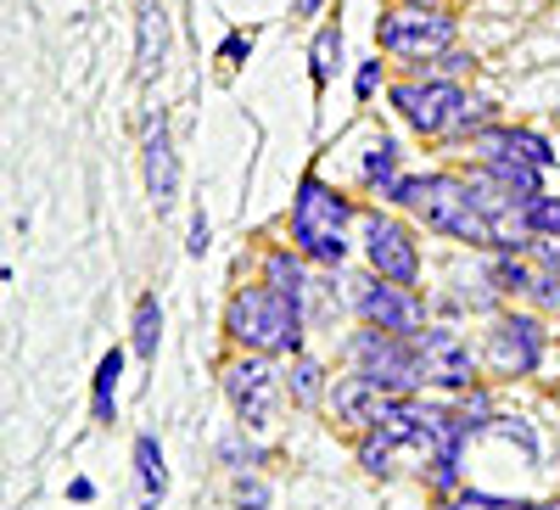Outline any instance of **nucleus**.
Masks as SVG:
<instances>
[{"mask_svg":"<svg viewBox=\"0 0 560 510\" xmlns=\"http://www.w3.org/2000/svg\"><path fill=\"white\" fill-rule=\"evenodd\" d=\"M387 202L398 208H415L420 224L438 230V236H454V242H471V247H493V224L488 213L471 202V185L465 174H415V179H398Z\"/></svg>","mask_w":560,"mask_h":510,"instance_id":"obj_1","label":"nucleus"},{"mask_svg":"<svg viewBox=\"0 0 560 510\" xmlns=\"http://www.w3.org/2000/svg\"><path fill=\"white\" fill-rule=\"evenodd\" d=\"M224 332L247 353H303V303L264 287H242L224 309Z\"/></svg>","mask_w":560,"mask_h":510,"instance_id":"obj_2","label":"nucleus"},{"mask_svg":"<svg viewBox=\"0 0 560 510\" xmlns=\"http://www.w3.org/2000/svg\"><path fill=\"white\" fill-rule=\"evenodd\" d=\"M348 219H353V202L325 185L319 174H303L298 179V197H292V247L325 269H337L348 258Z\"/></svg>","mask_w":560,"mask_h":510,"instance_id":"obj_3","label":"nucleus"},{"mask_svg":"<svg viewBox=\"0 0 560 510\" xmlns=\"http://www.w3.org/2000/svg\"><path fill=\"white\" fill-rule=\"evenodd\" d=\"M376 45L404 62H432L454 51V18L443 7H393L376 23Z\"/></svg>","mask_w":560,"mask_h":510,"instance_id":"obj_4","label":"nucleus"},{"mask_svg":"<svg viewBox=\"0 0 560 510\" xmlns=\"http://www.w3.org/2000/svg\"><path fill=\"white\" fill-rule=\"evenodd\" d=\"M353 370L376 382L387 398L415 393V387H420L415 337H398V332H382V326H364V332L353 337Z\"/></svg>","mask_w":560,"mask_h":510,"instance_id":"obj_5","label":"nucleus"},{"mask_svg":"<svg viewBox=\"0 0 560 510\" xmlns=\"http://www.w3.org/2000/svg\"><path fill=\"white\" fill-rule=\"evenodd\" d=\"M224 398L236 409V421L247 432H269L275 427V409H280V376L269 353H242L224 364Z\"/></svg>","mask_w":560,"mask_h":510,"instance_id":"obj_6","label":"nucleus"},{"mask_svg":"<svg viewBox=\"0 0 560 510\" xmlns=\"http://www.w3.org/2000/svg\"><path fill=\"white\" fill-rule=\"evenodd\" d=\"M359 236H364V264L370 275H382V281H398V287H415L420 281V247L409 236V224H398L393 213L370 208L359 213Z\"/></svg>","mask_w":560,"mask_h":510,"instance_id":"obj_7","label":"nucleus"},{"mask_svg":"<svg viewBox=\"0 0 560 510\" xmlns=\"http://www.w3.org/2000/svg\"><path fill=\"white\" fill-rule=\"evenodd\" d=\"M393 107L404 113L415 135H448L465 107V90L454 79H409V84H393Z\"/></svg>","mask_w":560,"mask_h":510,"instance_id":"obj_8","label":"nucleus"},{"mask_svg":"<svg viewBox=\"0 0 560 510\" xmlns=\"http://www.w3.org/2000/svg\"><path fill=\"white\" fill-rule=\"evenodd\" d=\"M544 359V320L538 314H499L488 332V370L493 376H533Z\"/></svg>","mask_w":560,"mask_h":510,"instance_id":"obj_9","label":"nucleus"},{"mask_svg":"<svg viewBox=\"0 0 560 510\" xmlns=\"http://www.w3.org/2000/svg\"><path fill=\"white\" fill-rule=\"evenodd\" d=\"M415 364H420V387H471L477 382V359L465 348V337L443 332V326L415 332Z\"/></svg>","mask_w":560,"mask_h":510,"instance_id":"obj_10","label":"nucleus"},{"mask_svg":"<svg viewBox=\"0 0 560 510\" xmlns=\"http://www.w3.org/2000/svg\"><path fill=\"white\" fill-rule=\"evenodd\" d=\"M359 320L364 326H382V332H398V337H415L427 326V303L415 298V287H398V281H382V275H370L353 298Z\"/></svg>","mask_w":560,"mask_h":510,"instance_id":"obj_11","label":"nucleus"},{"mask_svg":"<svg viewBox=\"0 0 560 510\" xmlns=\"http://www.w3.org/2000/svg\"><path fill=\"white\" fill-rule=\"evenodd\" d=\"M382 404H387V393L370 382V376H337L331 382V415H337V427H376V415H382Z\"/></svg>","mask_w":560,"mask_h":510,"instance_id":"obj_12","label":"nucleus"},{"mask_svg":"<svg viewBox=\"0 0 560 510\" xmlns=\"http://www.w3.org/2000/svg\"><path fill=\"white\" fill-rule=\"evenodd\" d=\"M147 192H152L158 213L174 208V197H179V163H174V141H168V124L163 118L147 135Z\"/></svg>","mask_w":560,"mask_h":510,"instance_id":"obj_13","label":"nucleus"},{"mask_svg":"<svg viewBox=\"0 0 560 510\" xmlns=\"http://www.w3.org/2000/svg\"><path fill=\"white\" fill-rule=\"evenodd\" d=\"M135 488H140V510H158L168 499V466H163V443L152 432L135 438Z\"/></svg>","mask_w":560,"mask_h":510,"instance_id":"obj_14","label":"nucleus"},{"mask_svg":"<svg viewBox=\"0 0 560 510\" xmlns=\"http://www.w3.org/2000/svg\"><path fill=\"white\" fill-rule=\"evenodd\" d=\"M471 147L477 152H510V158H527L538 169H555V147L544 141V135H533V129H482Z\"/></svg>","mask_w":560,"mask_h":510,"instance_id":"obj_15","label":"nucleus"},{"mask_svg":"<svg viewBox=\"0 0 560 510\" xmlns=\"http://www.w3.org/2000/svg\"><path fill=\"white\" fill-rule=\"evenodd\" d=\"M168 57V12L163 7H140V51H135V73L140 79H152V68H163Z\"/></svg>","mask_w":560,"mask_h":510,"instance_id":"obj_16","label":"nucleus"},{"mask_svg":"<svg viewBox=\"0 0 560 510\" xmlns=\"http://www.w3.org/2000/svg\"><path fill=\"white\" fill-rule=\"evenodd\" d=\"M118 382H124V353L113 348V353H102L96 382H90V415H96L102 427H113V421H118Z\"/></svg>","mask_w":560,"mask_h":510,"instance_id":"obj_17","label":"nucleus"},{"mask_svg":"<svg viewBox=\"0 0 560 510\" xmlns=\"http://www.w3.org/2000/svg\"><path fill=\"white\" fill-rule=\"evenodd\" d=\"M482 158V169H493L510 192H522L527 202L533 197H544V179H538V163H527V158H510V152H477Z\"/></svg>","mask_w":560,"mask_h":510,"instance_id":"obj_18","label":"nucleus"},{"mask_svg":"<svg viewBox=\"0 0 560 510\" xmlns=\"http://www.w3.org/2000/svg\"><path fill=\"white\" fill-rule=\"evenodd\" d=\"M264 281L275 287V292H287V298H308V269H303V253H287V247H280V253H269L264 258Z\"/></svg>","mask_w":560,"mask_h":510,"instance_id":"obj_19","label":"nucleus"},{"mask_svg":"<svg viewBox=\"0 0 560 510\" xmlns=\"http://www.w3.org/2000/svg\"><path fill=\"white\" fill-rule=\"evenodd\" d=\"M158 343H163V303L147 292L135 303V326H129V348L135 359H158Z\"/></svg>","mask_w":560,"mask_h":510,"instance_id":"obj_20","label":"nucleus"},{"mask_svg":"<svg viewBox=\"0 0 560 510\" xmlns=\"http://www.w3.org/2000/svg\"><path fill=\"white\" fill-rule=\"evenodd\" d=\"M337 62H342V23H325V28L314 34V45H308V73H314L319 90L331 84Z\"/></svg>","mask_w":560,"mask_h":510,"instance_id":"obj_21","label":"nucleus"},{"mask_svg":"<svg viewBox=\"0 0 560 510\" xmlns=\"http://www.w3.org/2000/svg\"><path fill=\"white\" fill-rule=\"evenodd\" d=\"M364 185H370V192H382V197L398 185V147L387 141V135L364 152Z\"/></svg>","mask_w":560,"mask_h":510,"instance_id":"obj_22","label":"nucleus"},{"mask_svg":"<svg viewBox=\"0 0 560 510\" xmlns=\"http://www.w3.org/2000/svg\"><path fill=\"white\" fill-rule=\"evenodd\" d=\"M488 281H493V292H504V298H527V292H533V281H538V269L504 253V258H493Z\"/></svg>","mask_w":560,"mask_h":510,"instance_id":"obj_23","label":"nucleus"},{"mask_svg":"<svg viewBox=\"0 0 560 510\" xmlns=\"http://www.w3.org/2000/svg\"><path fill=\"white\" fill-rule=\"evenodd\" d=\"M287 387H292V398H298V404H319V393H325V364H319V359H308V353H292Z\"/></svg>","mask_w":560,"mask_h":510,"instance_id":"obj_24","label":"nucleus"},{"mask_svg":"<svg viewBox=\"0 0 560 510\" xmlns=\"http://www.w3.org/2000/svg\"><path fill=\"white\" fill-rule=\"evenodd\" d=\"M393 443L376 432V427H364V438H359V466L370 472V477H393Z\"/></svg>","mask_w":560,"mask_h":510,"instance_id":"obj_25","label":"nucleus"},{"mask_svg":"<svg viewBox=\"0 0 560 510\" xmlns=\"http://www.w3.org/2000/svg\"><path fill=\"white\" fill-rule=\"evenodd\" d=\"M219 460H224L230 472H253V466H264V449L247 443V427H242L236 438H224V443H219Z\"/></svg>","mask_w":560,"mask_h":510,"instance_id":"obj_26","label":"nucleus"},{"mask_svg":"<svg viewBox=\"0 0 560 510\" xmlns=\"http://www.w3.org/2000/svg\"><path fill=\"white\" fill-rule=\"evenodd\" d=\"M448 510H533L527 499H499V494H482V488H459L448 499Z\"/></svg>","mask_w":560,"mask_h":510,"instance_id":"obj_27","label":"nucleus"},{"mask_svg":"<svg viewBox=\"0 0 560 510\" xmlns=\"http://www.w3.org/2000/svg\"><path fill=\"white\" fill-rule=\"evenodd\" d=\"M236 510H269V483L253 477V472H236V488H230Z\"/></svg>","mask_w":560,"mask_h":510,"instance_id":"obj_28","label":"nucleus"},{"mask_svg":"<svg viewBox=\"0 0 560 510\" xmlns=\"http://www.w3.org/2000/svg\"><path fill=\"white\" fill-rule=\"evenodd\" d=\"M527 224H533V236H560V197H533Z\"/></svg>","mask_w":560,"mask_h":510,"instance_id":"obj_29","label":"nucleus"},{"mask_svg":"<svg viewBox=\"0 0 560 510\" xmlns=\"http://www.w3.org/2000/svg\"><path fill=\"white\" fill-rule=\"evenodd\" d=\"M527 298H538L544 309H560V275L538 269V281H533V292H527Z\"/></svg>","mask_w":560,"mask_h":510,"instance_id":"obj_30","label":"nucleus"},{"mask_svg":"<svg viewBox=\"0 0 560 510\" xmlns=\"http://www.w3.org/2000/svg\"><path fill=\"white\" fill-rule=\"evenodd\" d=\"M533 258H538L549 275H560V236H533Z\"/></svg>","mask_w":560,"mask_h":510,"instance_id":"obj_31","label":"nucleus"},{"mask_svg":"<svg viewBox=\"0 0 560 510\" xmlns=\"http://www.w3.org/2000/svg\"><path fill=\"white\" fill-rule=\"evenodd\" d=\"M376 84H382V57H376V62H364V68L353 73V90H359V102H370V96H376Z\"/></svg>","mask_w":560,"mask_h":510,"instance_id":"obj_32","label":"nucleus"},{"mask_svg":"<svg viewBox=\"0 0 560 510\" xmlns=\"http://www.w3.org/2000/svg\"><path fill=\"white\" fill-rule=\"evenodd\" d=\"M247 51H253V39H247V34H224V45H219V57H224L230 68H236Z\"/></svg>","mask_w":560,"mask_h":510,"instance_id":"obj_33","label":"nucleus"},{"mask_svg":"<svg viewBox=\"0 0 560 510\" xmlns=\"http://www.w3.org/2000/svg\"><path fill=\"white\" fill-rule=\"evenodd\" d=\"M208 236H213V230H208V219H202V213H197V219H191V242H185V247H191V258H202V253H208V247H213V242H208Z\"/></svg>","mask_w":560,"mask_h":510,"instance_id":"obj_34","label":"nucleus"},{"mask_svg":"<svg viewBox=\"0 0 560 510\" xmlns=\"http://www.w3.org/2000/svg\"><path fill=\"white\" fill-rule=\"evenodd\" d=\"M68 499H73V505H90V499H96V483H90V477H73V483H68Z\"/></svg>","mask_w":560,"mask_h":510,"instance_id":"obj_35","label":"nucleus"},{"mask_svg":"<svg viewBox=\"0 0 560 510\" xmlns=\"http://www.w3.org/2000/svg\"><path fill=\"white\" fill-rule=\"evenodd\" d=\"M292 7H298V18H314V12L325 7V0H292Z\"/></svg>","mask_w":560,"mask_h":510,"instance_id":"obj_36","label":"nucleus"},{"mask_svg":"<svg viewBox=\"0 0 560 510\" xmlns=\"http://www.w3.org/2000/svg\"><path fill=\"white\" fill-rule=\"evenodd\" d=\"M398 7H438V0H398Z\"/></svg>","mask_w":560,"mask_h":510,"instance_id":"obj_37","label":"nucleus"},{"mask_svg":"<svg viewBox=\"0 0 560 510\" xmlns=\"http://www.w3.org/2000/svg\"><path fill=\"white\" fill-rule=\"evenodd\" d=\"M533 510H560V499H544V505H533Z\"/></svg>","mask_w":560,"mask_h":510,"instance_id":"obj_38","label":"nucleus"}]
</instances>
